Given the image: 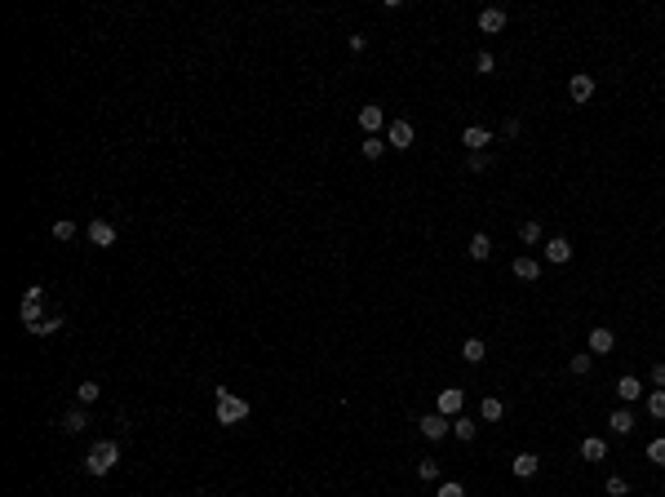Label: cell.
Segmentation results:
<instances>
[{"mask_svg": "<svg viewBox=\"0 0 665 497\" xmlns=\"http://www.w3.org/2000/svg\"><path fill=\"white\" fill-rule=\"evenodd\" d=\"M213 400H218V404H213V418H218L222 426H240V422L248 418V413H253V404H248L244 395L226 391V387H218V391H213Z\"/></svg>", "mask_w": 665, "mask_h": 497, "instance_id": "cell-1", "label": "cell"}, {"mask_svg": "<svg viewBox=\"0 0 665 497\" xmlns=\"http://www.w3.org/2000/svg\"><path fill=\"white\" fill-rule=\"evenodd\" d=\"M115 462H120V444H115V440H98L93 449H89V457H85V471L89 475H111Z\"/></svg>", "mask_w": 665, "mask_h": 497, "instance_id": "cell-2", "label": "cell"}, {"mask_svg": "<svg viewBox=\"0 0 665 497\" xmlns=\"http://www.w3.org/2000/svg\"><path fill=\"white\" fill-rule=\"evenodd\" d=\"M412 142H417V134H412L408 120H391L386 125V147H391V152H408Z\"/></svg>", "mask_w": 665, "mask_h": 497, "instance_id": "cell-3", "label": "cell"}, {"mask_svg": "<svg viewBox=\"0 0 665 497\" xmlns=\"http://www.w3.org/2000/svg\"><path fill=\"white\" fill-rule=\"evenodd\" d=\"M461 409H466V391H457V387L439 391V400H435V413H444V418L453 422V418H461Z\"/></svg>", "mask_w": 665, "mask_h": 497, "instance_id": "cell-4", "label": "cell"}, {"mask_svg": "<svg viewBox=\"0 0 665 497\" xmlns=\"http://www.w3.org/2000/svg\"><path fill=\"white\" fill-rule=\"evenodd\" d=\"M417 430H422L426 440H444L448 430H453V422H448L444 413H422V418H417Z\"/></svg>", "mask_w": 665, "mask_h": 497, "instance_id": "cell-5", "label": "cell"}, {"mask_svg": "<svg viewBox=\"0 0 665 497\" xmlns=\"http://www.w3.org/2000/svg\"><path fill=\"white\" fill-rule=\"evenodd\" d=\"M568 98H572L577 107L590 103V98H594V76H590V72H577V76L568 80Z\"/></svg>", "mask_w": 665, "mask_h": 497, "instance_id": "cell-6", "label": "cell"}, {"mask_svg": "<svg viewBox=\"0 0 665 497\" xmlns=\"http://www.w3.org/2000/svg\"><path fill=\"white\" fill-rule=\"evenodd\" d=\"M89 244H93V248H111V244H115V222L93 218V222H89Z\"/></svg>", "mask_w": 665, "mask_h": 497, "instance_id": "cell-7", "label": "cell"}, {"mask_svg": "<svg viewBox=\"0 0 665 497\" xmlns=\"http://www.w3.org/2000/svg\"><path fill=\"white\" fill-rule=\"evenodd\" d=\"M510 271L519 275L524 285H537V280H541V262H537V258H528V253H519V258L510 262Z\"/></svg>", "mask_w": 665, "mask_h": 497, "instance_id": "cell-8", "label": "cell"}, {"mask_svg": "<svg viewBox=\"0 0 665 497\" xmlns=\"http://www.w3.org/2000/svg\"><path fill=\"white\" fill-rule=\"evenodd\" d=\"M479 31H484V36H497V31H506V9H502V5H488L484 13H479Z\"/></svg>", "mask_w": 665, "mask_h": 497, "instance_id": "cell-9", "label": "cell"}, {"mask_svg": "<svg viewBox=\"0 0 665 497\" xmlns=\"http://www.w3.org/2000/svg\"><path fill=\"white\" fill-rule=\"evenodd\" d=\"M545 262H550V267H563V262H572V244L563 240V236L545 240Z\"/></svg>", "mask_w": 665, "mask_h": 497, "instance_id": "cell-10", "label": "cell"}, {"mask_svg": "<svg viewBox=\"0 0 665 497\" xmlns=\"http://www.w3.org/2000/svg\"><path fill=\"white\" fill-rule=\"evenodd\" d=\"M359 129H364L369 138L381 134V103H364V107H359Z\"/></svg>", "mask_w": 665, "mask_h": 497, "instance_id": "cell-11", "label": "cell"}, {"mask_svg": "<svg viewBox=\"0 0 665 497\" xmlns=\"http://www.w3.org/2000/svg\"><path fill=\"white\" fill-rule=\"evenodd\" d=\"M612 346H617V333H612V329H590V355H608Z\"/></svg>", "mask_w": 665, "mask_h": 497, "instance_id": "cell-12", "label": "cell"}, {"mask_svg": "<svg viewBox=\"0 0 665 497\" xmlns=\"http://www.w3.org/2000/svg\"><path fill=\"white\" fill-rule=\"evenodd\" d=\"M510 471H514V479H532V475L541 471V457L537 453H519V457L510 462Z\"/></svg>", "mask_w": 665, "mask_h": 497, "instance_id": "cell-13", "label": "cell"}, {"mask_svg": "<svg viewBox=\"0 0 665 497\" xmlns=\"http://www.w3.org/2000/svg\"><path fill=\"white\" fill-rule=\"evenodd\" d=\"M85 426H89V413H85V404H76V409H66V413H62V430H66V435H80Z\"/></svg>", "mask_w": 665, "mask_h": 497, "instance_id": "cell-14", "label": "cell"}, {"mask_svg": "<svg viewBox=\"0 0 665 497\" xmlns=\"http://www.w3.org/2000/svg\"><path fill=\"white\" fill-rule=\"evenodd\" d=\"M466 253H470V262H488L492 258V240L484 236V231H475L470 244H466Z\"/></svg>", "mask_w": 665, "mask_h": 497, "instance_id": "cell-15", "label": "cell"}, {"mask_svg": "<svg viewBox=\"0 0 665 497\" xmlns=\"http://www.w3.org/2000/svg\"><path fill=\"white\" fill-rule=\"evenodd\" d=\"M617 395H621L625 404H635V400H643L647 391H643V382H639V377H630V373H625V377H617Z\"/></svg>", "mask_w": 665, "mask_h": 497, "instance_id": "cell-16", "label": "cell"}, {"mask_svg": "<svg viewBox=\"0 0 665 497\" xmlns=\"http://www.w3.org/2000/svg\"><path fill=\"white\" fill-rule=\"evenodd\" d=\"M581 457H586V462H603L608 457V440L603 435H586V440H581Z\"/></svg>", "mask_w": 665, "mask_h": 497, "instance_id": "cell-17", "label": "cell"}, {"mask_svg": "<svg viewBox=\"0 0 665 497\" xmlns=\"http://www.w3.org/2000/svg\"><path fill=\"white\" fill-rule=\"evenodd\" d=\"M461 142H466V152H488L492 134H488V129H479V125H470V129L461 134Z\"/></svg>", "mask_w": 665, "mask_h": 497, "instance_id": "cell-18", "label": "cell"}, {"mask_svg": "<svg viewBox=\"0 0 665 497\" xmlns=\"http://www.w3.org/2000/svg\"><path fill=\"white\" fill-rule=\"evenodd\" d=\"M453 435H457L461 444H470V440L479 435V422H475V418H466V413H461V418H453Z\"/></svg>", "mask_w": 665, "mask_h": 497, "instance_id": "cell-19", "label": "cell"}, {"mask_svg": "<svg viewBox=\"0 0 665 497\" xmlns=\"http://www.w3.org/2000/svg\"><path fill=\"white\" fill-rule=\"evenodd\" d=\"M608 426H612V435H630V430H635V413H630V409H617V413L608 418Z\"/></svg>", "mask_w": 665, "mask_h": 497, "instance_id": "cell-20", "label": "cell"}, {"mask_svg": "<svg viewBox=\"0 0 665 497\" xmlns=\"http://www.w3.org/2000/svg\"><path fill=\"white\" fill-rule=\"evenodd\" d=\"M479 418H484V422H502V418H506V404L497 400V395H484V404H479Z\"/></svg>", "mask_w": 665, "mask_h": 497, "instance_id": "cell-21", "label": "cell"}, {"mask_svg": "<svg viewBox=\"0 0 665 497\" xmlns=\"http://www.w3.org/2000/svg\"><path fill=\"white\" fill-rule=\"evenodd\" d=\"M484 355H488V346L479 342V338H466V342H461V360H466V364H479Z\"/></svg>", "mask_w": 665, "mask_h": 497, "instance_id": "cell-22", "label": "cell"}, {"mask_svg": "<svg viewBox=\"0 0 665 497\" xmlns=\"http://www.w3.org/2000/svg\"><path fill=\"white\" fill-rule=\"evenodd\" d=\"M359 152H364V160H381V152H386V138H381V134L364 138V147H359Z\"/></svg>", "mask_w": 665, "mask_h": 497, "instance_id": "cell-23", "label": "cell"}, {"mask_svg": "<svg viewBox=\"0 0 665 497\" xmlns=\"http://www.w3.org/2000/svg\"><path fill=\"white\" fill-rule=\"evenodd\" d=\"M62 324H66L62 316H45V320H40L36 329H27V333H36V338H49V333H58V329H62Z\"/></svg>", "mask_w": 665, "mask_h": 497, "instance_id": "cell-24", "label": "cell"}, {"mask_svg": "<svg viewBox=\"0 0 665 497\" xmlns=\"http://www.w3.org/2000/svg\"><path fill=\"white\" fill-rule=\"evenodd\" d=\"M18 316H23L27 329H36V324L45 320V311H40V302H23V307H18Z\"/></svg>", "mask_w": 665, "mask_h": 497, "instance_id": "cell-25", "label": "cell"}, {"mask_svg": "<svg viewBox=\"0 0 665 497\" xmlns=\"http://www.w3.org/2000/svg\"><path fill=\"white\" fill-rule=\"evenodd\" d=\"M519 240H524L528 248H532V244H541V222H537V218H528V222L519 227Z\"/></svg>", "mask_w": 665, "mask_h": 497, "instance_id": "cell-26", "label": "cell"}, {"mask_svg": "<svg viewBox=\"0 0 665 497\" xmlns=\"http://www.w3.org/2000/svg\"><path fill=\"white\" fill-rule=\"evenodd\" d=\"M98 395H103V391H98V382H80V387H76V404L89 409V404H98Z\"/></svg>", "mask_w": 665, "mask_h": 497, "instance_id": "cell-27", "label": "cell"}, {"mask_svg": "<svg viewBox=\"0 0 665 497\" xmlns=\"http://www.w3.org/2000/svg\"><path fill=\"white\" fill-rule=\"evenodd\" d=\"M647 413L657 422H665V391H647Z\"/></svg>", "mask_w": 665, "mask_h": 497, "instance_id": "cell-28", "label": "cell"}, {"mask_svg": "<svg viewBox=\"0 0 665 497\" xmlns=\"http://www.w3.org/2000/svg\"><path fill=\"white\" fill-rule=\"evenodd\" d=\"M417 475L426 479V484H435V479H439V462H435V457H422V462H417Z\"/></svg>", "mask_w": 665, "mask_h": 497, "instance_id": "cell-29", "label": "cell"}, {"mask_svg": "<svg viewBox=\"0 0 665 497\" xmlns=\"http://www.w3.org/2000/svg\"><path fill=\"white\" fill-rule=\"evenodd\" d=\"M590 364H594V355H590V351H581V355L568 360V369H572L577 377H586V373H590Z\"/></svg>", "mask_w": 665, "mask_h": 497, "instance_id": "cell-30", "label": "cell"}, {"mask_svg": "<svg viewBox=\"0 0 665 497\" xmlns=\"http://www.w3.org/2000/svg\"><path fill=\"white\" fill-rule=\"evenodd\" d=\"M603 493H608V497H630V484H625L621 475H608V484H603Z\"/></svg>", "mask_w": 665, "mask_h": 497, "instance_id": "cell-31", "label": "cell"}, {"mask_svg": "<svg viewBox=\"0 0 665 497\" xmlns=\"http://www.w3.org/2000/svg\"><path fill=\"white\" fill-rule=\"evenodd\" d=\"M488 164H492V156H488V152H470V160H466V169H470V173H484Z\"/></svg>", "mask_w": 665, "mask_h": 497, "instance_id": "cell-32", "label": "cell"}, {"mask_svg": "<svg viewBox=\"0 0 665 497\" xmlns=\"http://www.w3.org/2000/svg\"><path fill=\"white\" fill-rule=\"evenodd\" d=\"M475 72H479V76H492V72H497V58L488 54V49H484V54L475 58Z\"/></svg>", "mask_w": 665, "mask_h": 497, "instance_id": "cell-33", "label": "cell"}, {"mask_svg": "<svg viewBox=\"0 0 665 497\" xmlns=\"http://www.w3.org/2000/svg\"><path fill=\"white\" fill-rule=\"evenodd\" d=\"M71 236H76V222L71 218H58L54 222V240H71Z\"/></svg>", "mask_w": 665, "mask_h": 497, "instance_id": "cell-34", "label": "cell"}, {"mask_svg": "<svg viewBox=\"0 0 665 497\" xmlns=\"http://www.w3.org/2000/svg\"><path fill=\"white\" fill-rule=\"evenodd\" d=\"M647 382H652L657 391H665V360H657L652 369H647Z\"/></svg>", "mask_w": 665, "mask_h": 497, "instance_id": "cell-35", "label": "cell"}, {"mask_svg": "<svg viewBox=\"0 0 665 497\" xmlns=\"http://www.w3.org/2000/svg\"><path fill=\"white\" fill-rule=\"evenodd\" d=\"M647 462H657V467H665V440H652V444H647Z\"/></svg>", "mask_w": 665, "mask_h": 497, "instance_id": "cell-36", "label": "cell"}, {"mask_svg": "<svg viewBox=\"0 0 665 497\" xmlns=\"http://www.w3.org/2000/svg\"><path fill=\"white\" fill-rule=\"evenodd\" d=\"M435 497H466V489L457 484V479H448V484H439V489H435Z\"/></svg>", "mask_w": 665, "mask_h": 497, "instance_id": "cell-37", "label": "cell"}, {"mask_svg": "<svg viewBox=\"0 0 665 497\" xmlns=\"http://www.w3.org/2000/svg\"><path fill=\"white\" fill-rule=\"evenodd\" d=\"M519 129H524V125H519V120H514V115H510V120L502 125V134H506V138H519Z\"/></svg>", "mask_w": 665, "mask_h": 497, "instance_id": "cell-38", "label": "cell"}, {"mask_svg": "<svg viewBox=\"0 0 665 497\" xmlns=\"http://www.w3.org/2000/svg\"><path fill=\"white\" fill-rule=\"evenodd\" d=\"M23 302H45V289H40V285H31V289H27V297H23Z\"/></svg>", "mask_w": 665, "mask_h": 497, "instance_id": "cell-39", "label": "cell"}, {"mask_svg": "<svg viewBox=\"0 0 665 497\" xmlns=\"http://www.w3.org/2000/svg\"><path fill=\"white\" fill-rule=\"evenodd\" d=\"M369 49V36H351V54H364Z\"/></svg>", "mask_w": 665, "mask_h": 497, "instance_id": "cell-40", "label": "cell"}]
</instances>
